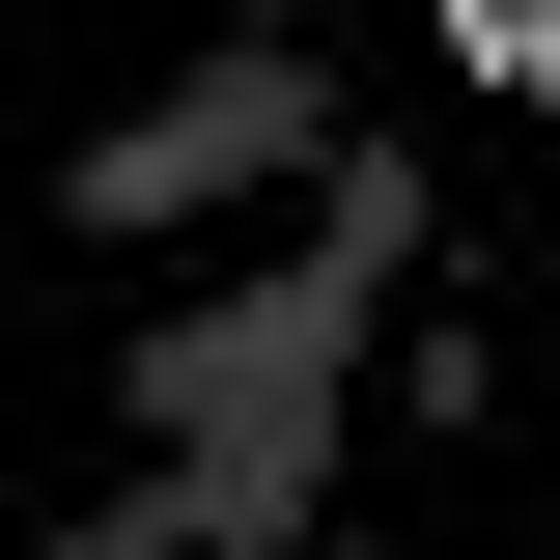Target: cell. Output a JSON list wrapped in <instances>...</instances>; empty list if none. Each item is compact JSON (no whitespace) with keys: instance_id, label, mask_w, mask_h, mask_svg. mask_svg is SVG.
<instances>
[{"instance_id":"obj_1","label":"cell","mask_w":560,"mask_h":560,"mask_svg":"<svg viewBox=\"0 0 560 560\" xmlns=\"http://www.w3.org/2000/svg\"><path fill=\"white\" fill-rule=\"evenodd\" d=\"M280 168H308V57H197L113 168H84V224H197V197H280Z\"/></svg>"},{"instance_id":"obj_2","label":"cell","mask_w":560,"mask_h":560,"mask_svg":"<svg viewBox=\"0 0 560 560\" xmlns=\"http://www.w3.org/2000/svg\"><path fill=\"white\" fill-rule=\"evenodd\" d=\"M448 57H477V84H560V0H448Z\"/></svg>"}]
</instances>
